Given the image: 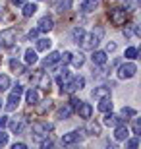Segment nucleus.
I'll return each instance as SVG.
<instances>
[{"label":"nucleus","instance_id":"1","mask_svg":"<svg viewBox=\"0 0 141 149\" xmlns=\"http://www.w3.org/2000/svg\"><path fill=\"white\" fill-rule=\"evenodd\" d=\"M49 132H52V124H50V122L39 120V122H35V124L31 126V136H33L35 141H41L43 138H47Z\"/></svg>","mask_w":141,"mask_h":149},{"label":"nucleus","instance_id":"2","mask_svg":"<svg viewBox=\"0 0 141 149\" xmlns=\"http://www.w3.org/2000/svg\"><path fill=\"white\" fill-rule=\"evenodd\" d=\"M85 87V77L83 76H76L70 77L68 81L62 83V93H74V91H81Z\"/></svg>","mask_w":141,"mask_h":149},{"label":"nucleus","instance_id":"3","mask_svg":"<svg viewBox=\"0 0 141 149\" xmlns=\"http://www.w3.org/2000/svg\"><path fill=\"white\" fill-rule=\"evenodd\" d=\"M16 41H17V31L14 27H8V29H4V31L0 33V47H4V49L14 47Z\"/></svg>","mask_w":141,"mask_h":149},{"label":"nucleus","instance_id":"4","mask_svg":"<svg viewBox=\"0 0 141 149\" xmlns=\"http://www.w3.org/2000/svg\"><path fill=\"white\" fill-rule=\"evenodd\" d=\"M103 35H104V29L101 27V25H97V27L91 31V35H89V39H87V43H83V47H85V49H95V47L101 43Z\"/></svg>","mask_w":141,"mask_h":149},{"label":"nucleus","instance_id":"5","mask_svg":"<svg viewBox=\"0 0 141 149\" xmlns=\"http://www.w3.org/2000/svg\"><path fill=\"white\" fill-rule=\"evenodd\" d=\"M137 74V66L133 62H126L118 68V79H131Z\"/></svg>","mask_w":141,"mask_h":149},{"label":"nucleus","instance_id":"6","mask_svg":"<svg viewBox=\"0 0 141 149\" xmlns=\"http://www.w3.org/2000/svg\"><path fill=\"white\" fill-rule=\"evenodd\" d=\"M83 139V130H72L62 136V145H76Z\"/></svg>","mask_w":141,"mask_h":149},{"label":"nucleus","instance_id":"7","mask_svg":"<svg viewBox=\"0 0 141 149\" xmlns=\"http://www.w3.org/2000/svg\"><path fill=\"white\" fill-rule=\"evenodd\" d=\"M108 16H110V22H112L114 25H124L126 17H128V12H126L124 8H112V10L108 12Z\"/></svg>","mask_w":141,"mask_h":149},{"label":"nucleus","instance_id":"8","mask_svg":"<svg viewBox=\"0 0 141 149\" xmlns=\"http://www.w3.org/2000/svg\"><path fill=\"white\" fill-rule=\"evenodd\" d=\"M103 124L104 126H118V124H124V116L122 114H112V111H108V112H104V118H103Z\"/></svg>","mask_w":141,"mask_h":149},{"label":"nucleus","instance_id":"9","mask_svg":"<svg viewBox=\"0 0 141 149\" xmlns=\"http://www.w3.org/2000/svg\"><path fill=\"white\" fill-rule=\"evenodd\" d=\"M52 27H54V19H52V16H43L41 19H39L37 23V29L39 31H43V33H47V31H52Z\"/></svg>","mask_w":141,"mask_h":149},{"label":"nucleus","instance_id":"10","mask_svg":"<svg viewBox=\"0 0 141 149\" xmlns=\"http://www.w3.org/2000/svg\"><path fill=\"white\" fill-rule=\"evenodd\" d=\"M114 139L116 141H124V139L130 138V128L126 126V124H118V126H114Z\"/></svg>","mask_w":141,"mask_h":149},{"label":"nucleus","instance_id":"11","mask_svg":"<svg viewBox=\"0 0 141 149\" xmlns=\"http://www.w3.org/2000/svg\"><path fill=\"white\" fill-rule=\"evenodd\" d=\"M58 62H60V52L52 50V52H49V56L41 62V66H43V68H52V66H56Z\"/></svg>","mask_w":141,"mask_h":149},{"label":"nucleus","instance_id":"12","mask_svg":"<svg viewBox=\"0 0 141 149\" xmlns=\"http://www.w3.org/2000/svg\"><path fill=\"white\" fill-rule=\"evenodd\" d=\"M106 52L104 50H93V54H91V60H93V64L95 66H104L106 64Z\"/></svg>","mask_w":141,"mask_h":149},{"label":"nucleus","instance_id":"13","mask_svg":"<svg viewBox=\"0 0 141 149\" xmlns=\"http://www.w3.org/2000/svg\"><path fill=\"white\" fill-rule=\"evenodd\" d=\"M97 10V0H81L79 2V12L81 14H91Z\"/></svg>","mask_w":141,"mask_h":149},{"label":"nucleus","instance_id":"14","mask_svg":"<svg viewBox=\"0 0 141 149\" xmlns=\"http://www.w3.org/2000/svg\"><path fill=\"white\" fill-rule=\"evenodd\" d=\"M93 99H103V97H110V87L108 85H99L91 91Z\"/></svg>","mask_w":141,"mask_h":149},{"label":"nucleus","instance_id":"15","mask_svg":"<svg viewBox=\"0 0 141 149\" xmlns=\"http://www.w3.org/2000/svg\"><path fill=\"white\" fill-rule=\"evenodd\" d=\"M8 126L14 134H22L25 128V118H16V120H8Z\"/></svg>","mask_w":141,"mask_h":149},{"label":"nucleus","instance_id":"16","mask_svg":"<svg viewBox=\"0 0 141 149\" xmlns=\"http://www.w3.org/2000/svg\"><path fill=\"white\" fill-rule=\"evenodd\" d=\"M35 83H37V87H41V89H49V87H50V83H52V79H50L49 74L41 72V74L37 76V79H35Z\"/></svg>","mask_w":141,"mask_h":149},{"label":"nucleus","instance_id":"17","mask_svg":"<svg viewBox=\"0 0 141 149\" xmlns=\"http://www.w3.org/2000/svg\"><path fill=\"white\" fill-rule=\"evenodd\" d=\"M85 37H87V33H85V29L83 27H74L72 29V41H74V43H83V41H85Z\"/></svg>","mask_w":141,"mask_h":149},{"label":"nucleus","instance_id":"18","mask_svg":"<svg viewBox=\"0 0 141 149\" xmlns=\"http://www.w3.org/2000/svg\"><path fill=\"white\" fill-rule=\"evenodd\" d=\"M77 112H79V116H81V118L89 120V118H91V114H93V107L89 105V103H83V101H81V105L77 107Z\"/></svg>","mask_w":141,"mask_h":149},{"label":"nucleus","instance_id":"19","mask_svg":"<svg viewBox=\"0 0 141 149\" xmlns=\"http://www.w3.org/2000/svg\"><path fill=\"white\" fill-rule=\"evenodd\" d=\"M72 114H74V109H72L70 105H64V107H60V109H58L56 118H58V120H68Z\"/></svg>","mask_w":141,"mask_h":149},{"label":"nucleus","instance_id":"20","mask_svg":"<svg viewBox=\"0 0 141 149\" xmlns=\"http://www.w3.org/2000/svg\"><path fill=\"white\" fill-rule=\"evenodd\" d=\"M25 103L31 105V107L39 103V91L37 89H27V93H25Z\"/></svg>","mask_w":141,"mask_h":149},{"label":"nucleus","instance_id":"21","mask_svg":"<svg viewBox=\"0 0 141 149\" xmlns=\"http://www.w3.org/2000/svg\"><path fill=\"white\" fill-rule=\"evenodd\" d=\"M97 109H99L101 112H108V111H112V101H110V97H103V99H99Z\"/></svg>","mask_w":141,"mask_h":149},{"label":"nucleus","instance_id":"22","mask_svg":"<svg viewBox=\"0 0 141 149\" xmlns=\"http://www.w3.org/2000/svg\"><path fill=\"white\" fill-rule=\"evenodd\" d=\"M70 8H72V0H54V10L60 12V14H64Z\"/></svg>","mask_w":141,"mask_h":149},{"label":"nucleus","instance_id":"23","mask_svg":"<svg viewBox=\"0 0 141 149\" xmlns=\"http://www.w3.org/2000/svg\"><path fill=\"white\" fill-rule=\"evenodd\" d=\"M70 64H72L74 68H81L83 64H85V54H83V52L72 54V58H70Z\"/></svg>","mask_w":141,"mask_h":149},{"label":"nucleus","instance_id":"24","mask_svg":"<svg viewBox=\"0 0 141 149\" xmlns=\"http://www.w3.org/2000/svg\"><path fill=\"white\" fill-rule=\"evenodd\" d=\"M23 10H22V14H23V17H31L35 12H37V4L35 2H25V4L22 6Z\"/></svg>","mask_w":141,"mask_h":149},{"label":"nucleus","instance_id":"25","mask_svg":"<svg viewBox=\"0 0 141 149\" xmlns=\"http://www.w3.org/2000/svg\"><path fill=\"white\" fill-rule=\"evenodd\" d=\"M37 60H39L37 50H33V49H27V50H25V64H27V66L37 64Z\"/></svg>","mask_w":141,"mask_h":149},{"label":"nucleus","instance_id":"26","mask_svg":"<svg viewBox=\"0 0 141 149\" xmlns=\"http://www.w3.org/2000/svg\"><path fill=\"white\" fill-rule=\"evenodd\" d=\"M17 103H19V95L10 93V97H8V103H6V111H16Z\"/></svg>","mask_w":141,"mask_h":149},{"label":"nucleus","instance_id":"27","mask_svg":"<svg viewBox=\"0 0 141 149\" xmlns=\"http://www.w3.org/2000/svg\"><path fill=\"white\" fill-rule=\"evenodd\" d=\"M35 41H37V49L35 50H41V52H47L50 49V45H52L50 39H35Z\"/></svg>","mask_w":141,"mask_h":149},{"label":"nucleus","instance_id":"28","mask_svg":"<svg viewBox=\"0 0 141 149\" xmlns=\"http://www.w3.org/2000/svg\"><path fill=\"white\" fill-rule=\"evenodd\" d=\"M83 132H87V136H99L101 134V126H99L97 122H89Z\"/></svg>","mask_w":141,"mask_h":149},{"label":"nucleus","instance_id":"29","mask_svg":"<svg viewBox=\"0 0 141 149\" xmlns=\"http://www.w3.org/2000/svg\"><path fill=\"white\" fill-rule=\"evenodd\" d=\"M137 54H139V50H137L135 47H128V49H126V58H128V60H135Z\"/></svg>","mask_w":141,"mask_h":149},{"label":"nucleus","instance_id":"30","mask_svg":"<svg viewBox=\"0 0 141 149\" xmlns=\"http://www.w3.org/2000/svg\"><path fill=\"white\" fill-rule=\"evenodd\" d=\"M8 87H10V77L0 74V91H8Z\"/></svg>","mask_w":141,"mask_h":149},{"label":"nucleus","instance_id":"31","mask_svg":"<svg viewBox=\"0 0 141 149\" xmlns=\"http://www.w3.org/2000/svg\"><path fill=\"white\" fill-rule=\"evenodd\" d=\"M120 114L128 116V118H133V116H137V111H135V109H131V107H124V109L120 111Z\"/></svg>","mask_w":141,"mask_h":149},{"label":"nucleus","instance_id":"32","mask_svg":"<svg viewBox=\"0 0 141 149\" xmlns=\"http://www.w3.org/2000/svg\"><path fill=\"white\" fill-rule=\"evenodd\" d=\"M126 141V147H130V149H135V147H139V136H135V138H128V139H124Z\"/></svg>","mask_w":141,"mask_h":149},{"label":"nucleus","instance_id":"33","mask_svg":"<svg viewBox=\"0 0 141 149\" xmlns=\"http://www.w3.org/2000/svg\"><path fill=\"white\" fill-rule=\"evenodd\" d=\"M131 130H133V136H141V120L133 116V124H131Z\"/></svg>","mask_w":141,"mask_h":149},{"label":"nucleus","instance_id":"34","mask_svg":"<svg viewBox=\"0 0 141 149\" xmlns=\"http://www.w3.org/2000/svg\"><path fill=\"white\" fill-rule=\"evenodd\" d=\"M10 68L17 74H23V64H19L17 60H10Z\"/></svg>","mask_w":141,"mask_h":149},{"label":"nucleus","instance_id":"35","mask_svg":"<svg viewBox=\"0 0 141 149\" xmlns=\"http://www.w3.org/2000/svg\"><path fill=\"white\" fill-rule=\"evenodd\" d=\"M70 58H72V52L70 50H64V52H60V62H62V64H70Z\"/></svg>","mask_w":141,"mask_h":149},{"label":"nucleus","instance_id":"36","mask_svg":"<svg viewBox=\"0 0 141 149\" xmlns=\"http://www.w3.org/2000/svg\"><path fill=\"white\" fill-rule=\"evenodd\" d=\"M6 143H8V134L4 130H0V147H4Z\"/></svg>","mask_w":141,"mask_h":149},{"label":"nucleus","instance_id":"37","mask_svg":"<svg viewBox=\"0 0 141 149\" xmlns=\"http://www.w3.org/2000/svg\"><path fill=\"white\" fill-rule=\"evenodd\" d=\"M39 33H41V31H39L37 27H35V29H31V31L27 33V39H29V41H35V39L39 37Z\"/></svg>","mask_w":141,"mask_h":149},{"label":"nucleus","instance_id":"38","mask_svg":"<svg viewBox=\"0 0 141 149\" xmlns=\"http://www.w3.org/2000/svg\"><path fill=\"white\" fill-rule=\"evenodd\" d=\"M12 93H16V95H19V97H22V95H23V85L16 83V85L12 87Z\"/></svg>","mask_w":141,"mask_h":149},{"label":"nucleus","instance_id":"39","mask_svg":"<svg viewBox=\"0 0 141 149\" xmlns=\"http://www.w3.org/2000/svg\"><path fill=\"white\" fill-rule=\"evenodd\" d=\"M116 49H118V45H116V43H108V45H106V50H104V52H114Z\"/></svg>","mask_w":141,"mask_h":149},{"label":"nucleus","instance_id":"40","mask_svg":"<svg viewBox=\"0 0 141 149\" xmlns=\"http://www.w3.org/2000/svg\"><path fill=\"white\" fill-rule=\"evenodd\" d=\"M6 126H8V116H2L0 118V130H4Z\"/></svg>","mask_w":141,"mask_h":149},{"label":"nucleus","instance_id":"41","mask_svg":"<svg viewBox=\"0 0 141 149\" xmlns=\"http://www.w3.org/2000/svg\"><path fill=\"white\" fill-rule=\"evenodd\" d=\"M52 145V139H44V141H41V147H50Z\"/></svg>","mask_w":141,"mask_h":149},{"label":"nucleus","instance_id":"42","mask_svg":"<svg viewBox=\"0 0 141 149\" xmlns=\"http://www.w3.org/2000/svg\"><path fill=\"white\" fill-rule=\"evenodd\" d=\"M25 147H27V145L22 143V141H19V143H14V149H25Z\"/></svg>","mask_w":141,"mask_h":149},{"label":"nucleus","instance_id":"43","mask_svg":"<svg viewBox=\"0 0 141 149\" xmlns=\"http://www.w3.org/2000/svg\"><path fill=\"white\" fill-rule=\"evenodd\" d=\"M12 4H14V6H23V4H25V0H12Z\"/></svg>","mask_w":141,"mask_h":149},{"label":"nucleus","instance_id":"44","mask_svg":"<svg viewBox=\"0 0 141 149\" xmlns=\"http://www.w3.org/2000/svg\"><path fill=\"white\" fill-rule=\"evenodd\" d=\"M124 37H126V39L131 37V31H130V29H124Z\"/></svg>","mask_w":141,"mask_h":149},{"label":"nucleus","instance_id":"45","mask_svg":"<svg viewBox=\"0 0 141 149\" xmlns=\"http://www.w3.org/2000/svg\"><path fill=\"white\" fill-rule=\"evenodd\" d=\"M0 109H2V99H0Z\"/></svg>","mask_w":141,"mask_h":149},{"label":"nucleus","instance_id":"46","mask_svg":"<svg viewBox=\"0 0 141 149\" xmlns=\"http://www.w3.org/2000/svg\"><path fill=\"white\" fill-rule=\"evenodd\" d=\"M0 16H2V8H0Z\"/></svg>","mask_w":141,"mask_h":149},{"label":"nucleus","instance_id":"47","mask_svg":"<svg viewBox=\"0 0 141 149\" xmlns=\"http://www.w3.org/2000/svg\"><path fill=\"white\" fill-rule=\"evenodd\" d=\"M126 2H128V0H126Z\"/></svg>","mask_w":141,"mask_h":149}]
</instances>
